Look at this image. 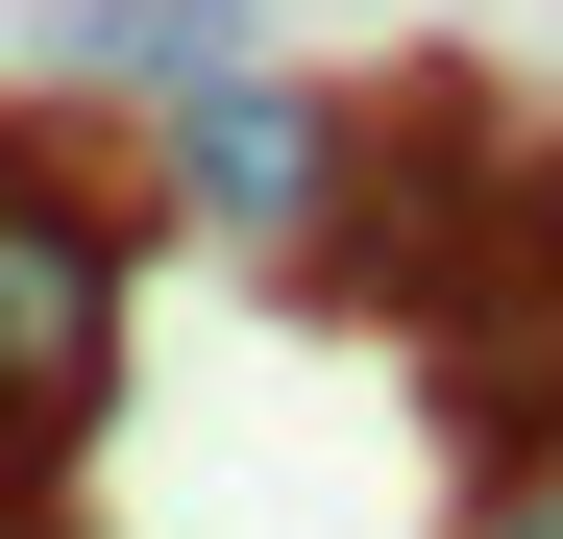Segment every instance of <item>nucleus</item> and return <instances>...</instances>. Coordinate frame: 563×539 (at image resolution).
I'll use <instances>...</instances> for the list:
<instances>
[{"label":"nucleus","mask_w":563,"mask_h":539,"mask_svg":"<svg viewBox=\"0 0 563 539\" xmlns=\"http://www.w3.org/2000/svg\"><path fill=\"white\" fill-rule=\"evenodd\" d=\"M147 147V221H197V245H245V270H295V295H319V245H343V99H319V74H197V99H147L123 123Z\"/></svg>","instance_id":"3"},{"label":"nucleus","mask_w":563,"mask_h":539,"mask_svg":"<svg viewBox=\"0 0 563 539\" xmlns=\"http://www.w3.org/2000/svg\"><path fill=\"white\" fill-rule=\"evenodd\" d=\"M147 147L99 99H0V515H49L123 417V343H147Z\"/></svg>","instance_id":"1"},{"label":"nucleus","mask_w":563,"mask_h":539,"mask_svg":"<svg viewBox=\"0 0 563 539\" xmlns=\"http://www.w3.org/2000/svg\"><path fill=\"white\" fill-rule=\"evenodd\" d=\"M441 539H563V417H515V441H465V491H441Z\"/></svg>","instance_id":"5"},{"label":"nucleus","mask_w":563,"mask_h":539,"mask_svg":"<svg viewBox=\"0 0 563 539\" xmlns=\"http://www.w3.org/2000/svg\"><path fill=\"white\" fill-rule=\"evenodd\" d=\"M0 539H49V515H0Z\"/></svg>","instance_id":"7"},{"label":"nucleus","mask_w":563,"mask_h":539,"mask_svg":"<svg viewBox=\"0 0 563 539\" xmlns=\"http://www.w3.org/2000/svg\"><path fill=\"white\" fill-rule=\"evenodd\" d=\"M0 50H25V0H0Z\"/></svg>","instance_id":"6"},{"label":"nucleus","mask_w":563,"mask_h":539,"mask_svg":"<svg viewBox=\"0 0 563 539\" xmlns=\"http://www.w3.org/2000/svg\"><path fill=\"white\" fill-rule=\"evenodd\" d=\"M245 50H269L245 0H74V25H49V99L147 123V99H197V74H245Z\"/></svg>","instance_id":"4"},{"label":"nucleus","mask_w":563,"mask_h":539,"mask_svg":"<svg viewBox=\"0 0 563 539\" xmlns=\"http://www.w3.org/2000/svg\"><path fill=\"white\" fill-rule=\"evenodd\" d=\"M393 343L465 393V441L563 417V147H539V123H490V147L441 172V221H417V270H393Z\"/></svg>","instance_id":"2"}]
</instances>
